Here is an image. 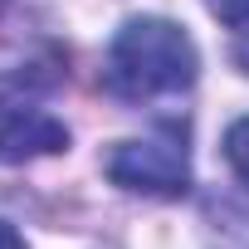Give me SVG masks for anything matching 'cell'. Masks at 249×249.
Masks as SVG:
<instances>
[{"label": "cell", "instance_id": "obj_3", "mask_svg": "<svg viewBox=\"0 0 249 249\" xmlns=\"http://www.w3.org/2000/svg\"><path fill=\"white\" fill-rule=\"evenodd\" d=\"M64 147H69V127L59 117L20 98H0V161H30Z\"/></svg>", "mask_w": 249, "mask_h": 249}, {"label": "cell", "instance_id": "obj_1", "mask_svg": "<svg viewBox=\"0 0 249 249\" xmlns=\"http://www.w3.org/2000/svg\"><path fill=\"white\" fill-rule=\"evenodd\" d=\"M196 83V44L171 20H127L107 49V88L127 103L186 93Z\"/></svg>", "mask_w": 249, "mask_h": 249}, {"label": "cell", "instance_id": "obj_5", "mask_svg": "<svg viewBox=\"0 0 249 249\" xmlns=\"http://www.w3.org/2000/svg\"><path fill=\"white\" fill-rule=\"evenodd\" d=\"M205 10L220 15L225 25H239V20H249V0H205Z\"/></svg>", "mask_w": 249, "mask_h": 249}, {"label": "cell", "instance_id": "obj_6", "mask_svg": "<svg viewBox=\"0 0 249 249\" xmlns=\"http://www.w3.org/2000/svg\"><path fill=\"white\" fill-rule=\"evenodd\" d=\"M230 59H234L244 73H249V20H239V25H234V44H230Z\"/></svg>", "mask_w": 249, "mask_h": 249}, {"label": "cell", "instance_id": "obj_2", "mask_svg": "<svg viewBox=\"0 0 249 249\" xmlns=\"http://www.w3.org/2000/svg\"><path fill=\"white\" fill-rule=\"evenodd\" d=\"M107 176L122 191H137V196H186L191 186V157H186V137L181 132H161L147 142H122L107 157Z\"/></svg>", "mask_w": 249, "mask_h": 249}, {"label": "cell", "instance_id": "obj_4", "mask_svg": "<svg viewBox=\"0 0 249 249\" xmlns=\"http://www.w3.org/2000/svg\"><path fill=\"white\" fill-rule=\"evenodd\" d=\"M225 157H230V166L239 171V181L249 186V117H239L234 127L225 132Z\"/></svg>", "mask_w": 249, "mask_h": 249}]
</instances>
